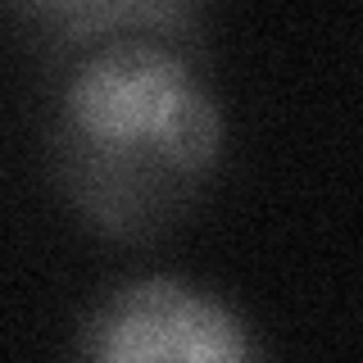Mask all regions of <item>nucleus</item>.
Returning a JSON list of instances; mask_svg holds the SVG:
<instances>
[{
    "label": "nucleus",
    "mask_w": 363,
    "mask_h": 363,
    "mask_svg": "<svg viewBox=\"0 0 363 363\" xmlns=\"http://www.w3.org/2000/svg\"><path fill=\"white\" fill-rule=\"evenodd\" d=\"M223 118L177 50L123 37L73 73L55 128L64 191L100 232L141 241L191 209Z\"/></svg>",
    "instance_id": "1"
},
{
    "label": "nucleus",
    "mask_w": 363,
    "mask_h": 363,
    "mask_svg": "<svg viewBox=\"0 0 363 363\" xmlns=\"http://www.w3.org/2000/svg\"><path fill=\"white\" fill-rule=\"evenodd\" d=\"M86 350L96 359H241L245 336L223 304L177 286V281H136L118 291L91 323Z\"/></svg>",
    "instance_id": "2"
},
{
    "label": "nucleus",
    "mask_w": 363,
    "mask_h": 363,
    "mask_svg": "<svg viewBox=\"0 0 363 363\" xmlns=\"http://www.w3.org/2000/svg\"><path fill=\"white\" fill-rule=\"evenodd\" d=\"M41 28L73 41L136 37V32H182L196 14V0H14Z\"/></svg>",
    "instance_id": "3"
}]
</instances>
